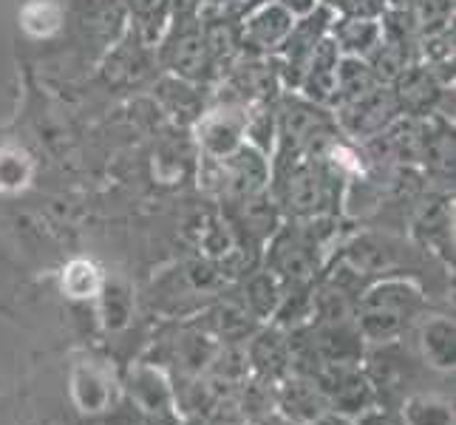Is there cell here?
<instances>
[{
    "label": "cell",
    "instance_id": "obj_21",
    "mask_svg": "<svg viewBox=\"0 0 456 425\" xmlns=\"http://www.w3.org/2000/svg\"><path fill=\"white\" fill-rule=\"evenodd\" d=\"M395 4L403 9V6H411V4H417V0H395Z\"/></svg>",
    "mask_w": 456,
    "mask_h": 425
},
{
    "label": "cell",
    "instance_id": "obj_7",
    "mask_svg": "<svg viewBox=\"0 0 456 425\" xmlns=\"http://www.w3.org/2000/svg\"><path fill=\"white\" fill-rule=\"evenodd\" d=\"M289 12L281 9V6H270L264 9L261 14H256L253 23H249L247 35L256 45H264V49H270L278 40H284L289 35Z\"/></svg>",
    "mask_w": 456,
    "mask_h": 425
},
{
    "label": "cell",
    "instance_id": "obj_4",
    "mask_svg": "<svg viewBox=\"0 0 456 425\" xmlns=\"http://www.w3.org/2000/svg\"><path fill=\"white\" fill-rule=\"evenodd\" d=\"M323 193H326V179L314 165H297L292 170L289 184H287L289 208L301 213H312L323 204Z\"/></svg>",
    "mask_w": 456,
    "mask_h": 425
},
{
    "label": "cell",
    "instance_id": "obj_13",
    "mask_svg": "<svg viewBox=\"0 0 456 425\" xmlns=\"http://www.w3.org/2000/svg\"><path fill=\"white\" fill-rule=\"evenodd\" d=\"M23 20H26V29L37 31V35H49L52 29H57L60 14L52 4H31L23 12Z\"/></svg>",
    "mask_w": 456,
    "mask_h": 425
},
{
    "label": "cell",
    "instance_id": "obj_6",
    "mask_svg": "<svg viewBox=\"0 0 456 425\" xmlns=\"http://www.w3.org/2000/svg\"><path fill=\"white\" fill-rule=\"evenodd\" d=\"M397 97H400L403 108H408V111H414V114H422L436 102L439 91H436L434 77L426 69H411V71L400 74Z\"/></svg>",
    "mask_w": 456,
    "mask_h": 425
},
{
    "label": "cell",
    "instance_id": "obj_12",
    "mask_svg": "<svg viewBox=\"0 0 456 425\" xmlns=\"http://www.w3.org/2000/svg\"><path fill=\"white\" fill-rule=\"evenodd\" d=\"M66 290L74 295V298H86L97 290V273H94V266L86 264V261H77L69 266L66 273Z\"/></svg>",
    "mask_w": 456,
    "mask_h": 425
},
{
    "label": "cell",
    "instance_id": "obj_9",
    "mask_svg": "<svg viewBox=\"0 0 456 425\" xmlns=\"http://www.w3.org/2000/svg\"><path fill=\"white\" fill-rule=\"evenodd\" d=\"M275 261L287 275H306L312 270V247L297 239H287L278 244Z\"/></svg>",
    "mask_w": 456,
    "mask_h": 425
},
{
    "label": "cell",
    "instance_id": "obj_1",
    "mask_svg": "<svg viewBox=\"0 0 456 425\" xmlns=\"http://www.w3.org/2000/svg\"><path fill=\"white\" fill-rule=\"evenodd\" d=\"M167 62L173 71H179L184 77H201L208 69L210 54L208 43H204V31L193 20H182L176 35H173L167 45Z\"/></svg>",
    "mask_w": 456,
    "mask_h": 425
},
{
    "label": "cell",
    "instance_id": "obj_14",
    "mask_svg": "<svg viewBox=\"0 0 456 425\" xmlns=\"http://www.w3.org/2000/svg\"><path fill=\"white\" fill-rule=\"evenodd\" d=\"M287 412L295 414L297 420H312L318 414V397H314V391L306 386H292V391L287 395Z\"/></svg>",
    "mask_w": 456,
    "mask_h": 425
},
{
    "label": "cell",
    "instance_id": "obj_24",
    "mask_svg": "<svg viewBox=\"0 0 456 425\" xmlns=\"http://www.w3.org/2000/svg\"><path fill=\"white\" fill-rule=\"evenodd\" d=\"M371 425H386V422H371Z\"/></svg>",
    "mask_w": 456,
    "mask_h": 425
},
{
    "label": "cell",
    "instance_id": "obj_2",
    "mask_svg": "<svg viewBox=\"0 0 456 425\" xmlns=\"http://www.w3.org/2000/svg\"><path fill=\"white\" fill-rule=\"evenodd\" d=\"M395 97H391L388 91L383 88H371L369 94H363V97L352 100L349 105H346V125L354 131V134H374L386 128V125L391 122V117H395Z\"/></svg>",
    "mask_w": 456,
    "mask_h": 425
},
{
    "label": "cell",
    "instance_id": "obj_19",
    "mask_svg": "<svg viewBox=\"0 0 456 425\" xmlns=\"http://www.w3.org/2000/svg\"><path fill=\"white\" fill-rule=\"evenodd\" d=\"M165 6V0H131V9L139 14V18H151Z\"/></svg>",
    "mask_w": 456,
    "mask_h": 425
},
{
    "label": "cell",
    "instance_id": "obj_11",
    "mask_svg": "<svg viewBox=\"0 0 456 425\" xmlns=\"http://www.w3.org/2000/svg\"><path fill=\"white\" fill-rule=\"evenodd\" d=\"M451 9H453L451 0H417V23H419V29L431 31V35L439 29H445V23L451 18Z\"/></svg>",
    "mask_w": 456,
    "mask_h": 425
},
{
    "label": "cell",
    "instance_id": "obj_23",
    "mask_svg": "<svg viewBox=\"0 0 456 425\" xmlns=\"http://www.w3.org/2000/svg\"><path fill=\"white\" fill-rule=\"evenodd\" d=\"M249 4H264V0H249Z\"/></svg>",
    "mask_w": 456,
    "mask_h": 425
},
{
    "label": "cell",
    "instance_id": "obj_22",
    "mask_svg": "<svg viewBox=\"0 0 456 425\" xmlns=\"http://www.w3.org/2000/svg\"><path fill=\"white\" fill-rule=\"evenodd\" d=\"M318 425H343V422H338V420H321Z\"/></svg>",
    "mask_w": 456,
    "mask_h": 425
},
{
    "label": "cell",
    "instance_id": "obj_5",
    "mask_svg": "<svg viewBox=\"0 0 456 425\" xmlns=\"http://www.w3.org/2000/svg\"><path fill=\"white\" fill-rule=\"evenodd\" d=\"M227 173H230V187L239 196H253L261 191L264 184V176H266V165L264 159L256 153V151H239L235 156H230V165H227Z\"/></svg>",
    "mask_w": 456,
    "mask_h": 425
},
{
    "label": "cell",
    "instance_id": "obj_8",
    "mask_svg": "<svg viewBox=\"0 0 456 425\" xmlns=\"http://www.w3.org/2000/svg\"><path fill=\"white\" fill-rule=\"evenodd\" d=\"M377 83V77L369 66H363V62H357V60H346L340 62V69H338V88L343 91V97L346 100H357V97H363V94H369Z\"/></svg>",
    "mask_w": 456,
    "mask_h": 425
},
{
    "label": "cell",
    "instance_id": "obj_3",
    "mask_svg": "<svg viewBox=\"0 0 456 425\" xmlns=\"http://www.w3.org/2000/svg\"><path fill=\"white\" fill-rule=\"evenodd\" d=\"M338 88V45L335 43H318L309 57V74H306V91L314 100H329Z\"/></svg>",
    "mask_w": 456,
    "mask_h": 425
},
{
    "label": "cell",
    "instance_id": "obj_20",
    "mask_svg": "<svg viewBox=\"0 0 456 425\" xmlns=\"http://www.w3.org/2000/svg\"><path fill=\"white\" fill-rule=\"evenodd\" d=\"M287 4H289L295 12H306V9H312V0H287Z\"/></svg>",
    "mask_w": 456,
    "mask_h": 425
},
{
    "label": "cell",
    "instance_id": "obj_16",
    "mask_svg": "<svg viewBox=\"0 0 456 425\" xmlns=\"http://www.w3.org/2000/svg\"><path fill=\"white\" fill-rule=\"evenodd\" d=\"M249 301H253L256 309L266 312L273 306L275 301V287H273V281L270 278H256L253 281V287H249Z\"/></svg>",
    "mask_w": 456,
    "mask_h": 425
},
{
    "label": "cell",
    "instance_id": "obj_25",
    "mask_svg": "<svg viewBox=\"0 0 456 425\" xmlns=\"http://www.w3.org/2000/svg\"><path fill=\"white\" fill-rule=\"evenodd\" d=\"M216 4H222V0H216Z\"/></svg>",
    "mask_w": 456,
    "mask_h": 425
},
{
    "label": "cell",
    "instance_id": "obj_18",
    "mask_svg": "<svg viewBox=\"0 0 456 425\" xmlns=\"http://www.w3.org/2000/svg\"><path fill=\"white\" fill-rule=\"evenodd\" d=\"M346 12H352L354 18H371V14L383 12V0H343Z\"/></svg>",
    "mask_w": 456,
    "mask_h": 425
},
{
    "label": "cell",
    "instance_id": "obj_17",
    "mask_svg": "<svg viewBox=\"0 0 456 425\" xmlns=\"http://www.w3.org/2000/svg\"><path fill=\"white\" fill-rule=\"evenodd\" d=\"M264 360H273V369H278L284 364V346H281L275 338H261V343L256 346V364H264Z\"/></svg>",
    "mask_w": 456,
    "mask_h": 425
},
{
    "label": "cell",
    "instance_id": "obj_10",
    "mask_svg": "<svg viewBox=\"0 0 456 425\" xmlns=\"http://www.w3.org/2000/svg\"><path fill=\"white\" fill-rule=\"evenodd\" d=\"M338 37H340V43L346 45V49L366 52V49H371L374 40H377V26L369 23L366 18H352V20L340 23Z\"/></svg>",
    "mask_w": 456,
    "mask_h": 425
},
{
    "label": "cell",
    "instance_id": "obj_15",
    "mask_svg": "<svg viewBox=\"0 0 456 425\" xmlns=\"http://www.w3.org/2000/svg\"><path fill=\"white\" fill-rule=\"evenodd\" d=\"M453 332H451V326H445V323H436V326H431L428 332H426V349H431V355L436 352V349H443V360L448 364V360L453 357Z\"/></svg>",
    "mask_w": 456,
    "mask_h": 425
}]
</instances>
